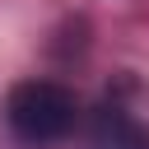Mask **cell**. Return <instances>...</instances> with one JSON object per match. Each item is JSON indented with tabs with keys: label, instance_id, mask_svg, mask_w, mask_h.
<instances>
[{
	"label": "cell",
	"instance_id": "1",
	"mask_svg": "<svg viewBox=\"0 0 149 149\" xmlns=\"http://www.w3.org/2000/svg\"><path fill=\"white\" fill-rule=\"evenodd\" d=\"M79 98L56 79H19L5 98V126L23 144H56L74 130Z\"/></svg>",
	"mask_w": 149,
	"mask_h": 149
},
{
	"label": "cell",
	"instance_id": "2",
	"mask_svg": "<svg viewBox=\"0 0 149 149\" xmlns=\"http://www.w3.org/2000/svg\"><path fill=\"white\" fill-rule=\"evenodd\" d=\"M88 144H93V149H149V126H144V121H135L126 107L107 102V107L93 116Z\"/></svg>",
	"mask_w": 149,
	"mask_h": 149
}]
</instances>
